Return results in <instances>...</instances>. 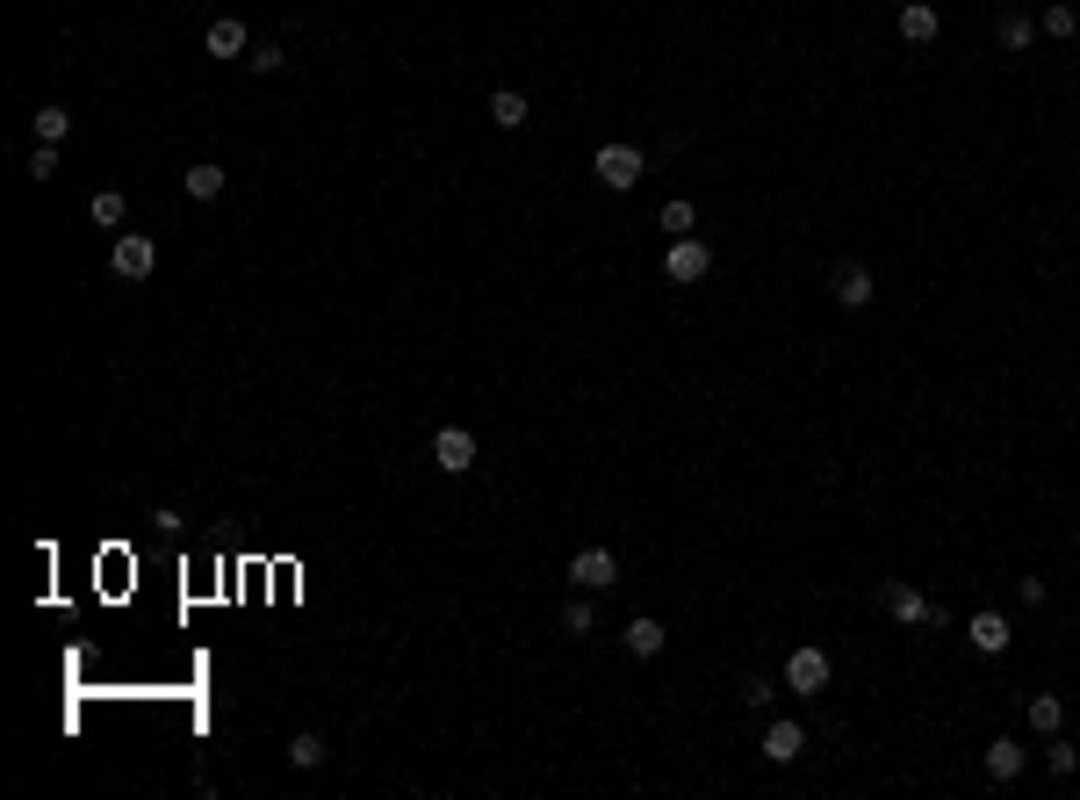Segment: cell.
Masks as SVG:
<instances>
[{"instance_id":"obj_1","label":"cell","mask_w":1080,"mask_h":800,"mask_svg":"<svg viewBox=\"0 0 1080 800\" xmlns=\"http://www.w3.org/2000/svg\"><path fill=\"white\" fill-rule=\"evenodd\" d=\"M591 174L605 181L613 195L641 188V174H649V159H641V144H599V159H591Z\"/></svg>"},{"instance_id":"obj_2","label":"cell","mask_w":1080,"mask_h":800,"mask_svg":"<svg viewBox=\"0 0 1080 800\" xmlns=\"http://www.w3.org/2000/svg\"><path fill=\"white\" fill-rule=\"evenodd\" d=\"M663 275L677 281V289L706 281V275H713V245H706V239H670L663 245Z\"/></svg>"},{"instance_id":"obj_3","label":"cell","mask_w":1080,"mask_h":800,"mask_svg":"<svg viewBox=\"0 0 1080 800\" xmlns=\"http://www.w3.org/2000/svg\"><path fill=\"white\" fill-rule=\"evenodd\" d=\"M569 584H577V592H613L619 584V556L613 548H577V556H569Z\"/></svg>"},{"instance_id":"obj_4","label":"cell","mask_w":1080,"mask_h":800,"mask_svg":"<svg viewBox=\"0 0 1080 800\" xmlns=\"http://www.w3.org/2000/svg\"><path fill=\"white\" fill-rule=\"evenodd\" d=\"M786 685H792V693H800V699L828 693V657H822V649H814V642H800V649H792V657H786Z\"/></svg>"},{"instance_id":"obj_5","label":"cell","mask_w":1080,"mask_h":800,"mask_svg":"<svg viewBox=\"0 0 1080 800\" xmlns=\"http://www.w3.org/2000/svg\"><path fill=\"white\" fill-rule=\"evenodd\" d=\"M432 462H440L446 476H468L476 469V433H468V426H440V433H432Z\"/></svg>"},{"instance_id":"obj_6","label":"cell","mask_w":1080,"mask_h":800,"mask_svg":"<svg viewBox=\"0 0 1080 800\" xmlns=\"http://www.w3.org/2000/svg\"><path fill=\"white\" fill-rule=\"evenodd\" d=\"M879 606H886V621H901V627H929V599L915 592V584H901V577L879 584Z\"/></svg>"},{"instance_id":"obj_7","label":"cell","mask_w":1080,"mask_h":800,"mask_svg":"<svg viewBox=\"0 0 1080 800\" xmlns=\"http://www.w3.org/2000/svg\"><path fill=\"white\" fill-rule=\"evenodd\" d=\"M108 260H116V275H123V281H144V275H152V267H159V245L144 239V231H123V239H116V253H108Z\"/></svg>"},{"instance_id":"obj_8","label":"cell","mask_w":1080,"mask_h":800,"mask_svg":"<svg viewBox=\"0 0 1080 800\" xmlns=\"http://www.w3.org/2000/svg\"><path fill=\"white\" fill-rule=\"evenodd\" d=\"M828 289H836V303H843V311H864V303L879 297V289H872V275H864L858 260H836V275H828Z\"/></svg>"},{"instance_id":"obj_9","label":"cell","mask_w":1080,"mask_h":800,"mask_svg":"<svg viewBox=\"0 0 1080 800\" xmlns=\"http://www.w3.org/2000/svg\"><path fill=\"white\" fill-rule=\"evenodd\" d=\"M202 51H209V58H245V51H253V36H245L239 15H217V22L202 30Z\"/></svg>"},{"instance_id":"obj_10","label":"cell","mask_w":1080,"mask_h":800,"mask_svg":"<svg viewBox=\"0 0 1080 800\" xmlns=\"http://www.w3.org/2000/svg\"><path fill=\"white\" fill-rule=\"evenodd\" d=\"M893 15H901V44H937V30H943V15L929 0H908V8H893Z\"/></svg>"},{"instance_id":"obj_11","label":"cell","mask_w":1080,"mask_h":800,"mask_svg":"<svg viewBox=\"0 0 1080 800\" xmlns=\"http://www.w3.org/2000/svg\"><path fill=\"white\" fill-rule=\"evenodd\" d=\"M965 642H973L979 657H1001V649H1009V621H1001V613H973V621H965Z\"/></svg>"},{"instance_id":"obj_12","label":"cell","mask_w":1080,"mask_h":800,"mask_svg":"<svg viewBox=\"0 0 1080 800\" xmlns=\"http://www.w3.org/2000/svg\"><path fill=\"white\" fill-rule=\"evenodd\" d=\"M1023 757H1030V750L1015 743V735H995V743H987V779H1001V786L1023 779Z\"/></svg>"},{"instance_id":"obj_13","label":"cell","mask_w":1080,"mask_h":800,"mask_svg":"<svg viewBox=\"0 0 1080 800\" xmlns=\"http://www.w3.org/2000/svg\"><path fill=\"white\" fill-rule=\"evenodd\" d=\"M800 750H806V729H800V721H771V729H764V757H771V765H792Z\"/></svg>"},{"instance_id":"obj_14","label":"cell","mask_w":1080,"mask_h":800,"mask_svg":"<svg viewBox=\"0 0 1080 800\" xmlns=\"http://www.w3.org/2000/svg\"><path fill=\"white\" fill-rule=\"evenodd\" d=\"M490 123H498V130H526V123H533L526 94H519V88H498V94H490Z\"/></svg>"},{"instance_id":"obj_15","label":"cell","mask_w":1080,"mask_h":800,"mask_svg":"<svg viewBox=\"0 0 1080 800\" xmlns=\"http://www.w3.org/2000/svg\"><path fill=\"white\" fill-rule=\"evenodd\" d=\"M619 635H627V649H635V657H663V642H670L663 621H649V613H635V621L619 627Z\"/></svg>"},{"instance_id":"obj_16","label":"cell","mask_w":1080,"mask_h":800,"mask_svg":"<svg viewBox=\"0 0 1080 800\" xmlns=\"http://www.w3.org/2000/svg\"><path fill=\"white\" fill-rule=\"evenodd\" d=\"M86 217H94L102 231H116L123 217H130V195H123V188H94V195H86Z\"/></svg>"},{"instance_id":"obj_17","label":"cell","mask_w":1080,"mask_h":800,"mask_svg":"<svg viewBox=\"0 0 1080 800\" xmlns=\"http://www.w3.org/2000/svg\"><path fill=\"white\" fill-rule=\"evenodd\" d=\"M1023 721H1030L1037 735H1059V729H1066V699H1059V693H1037V699L1023 707Z\"/></svg>"},{"instance_id":"obj_18","label":"cell","mask_w":1080,"mask_h":800,"mask_svg":"<svg viewBox=\"0 0 1080 800\" xmlns=\"http://www.w3.org/2000/svg\"><path fill=\"white\" fill-rule=\"evenodd\" d=\"M223 181H231V174H223V166H209V159H202V166H188V174H181V188H188L195 202H217V195H223Z\"/></svg>"},{"instance_id":"obj_19","label":"cell","mask_w":1080,"mask_h":800,"mask_svg":"<svg viewBox=\"0 0 1080 800\" xmlns=\"http://www.w3.org/2000/svg\"><path fill=\"white\" fill-rule=\"evenodd\" d=\"M1030 36H1037V22H1030V15H1015V8L995 22V44H1001V51H1030Z\"/></svg>"},{"instance_id":"obj_20","label":"cell","mask_w":1080,"mask_h":800,"mask_svg":"<svg viewBox=\"0 0 1080 800\" xmlns=\"http://www.w3.org/2000/svg\"><path fill=\"white\" fill-rule=\"evenodd\" d=\"M289 765H295V772H317V765H325V735L303 729V735L289 743Z\"/></svg>"},{"instance_id":"obj_21","label":"cell","mask_w":1080,"mask_h":800,"mask_svg":"<svg viewBox=\"0 0 1080 800\" xmlns=\"http://www.w3.org/2000/svg\"><path fill=\"white\" fill-rule=\"evenodd\" d=\"M36 144H58V138H66V130H72V116H66V108H58V102H44V108H36Z\"/></svg>"},{"instance_id":"obj_22","label":"cell","mask_w":1080,"mask_h":800,"mask_svg":"<svg viewBox=\"0 0 1080 800\" xmlns=\"http://www.w3.org/2000/svg\"><path fill=\"white\" fill-rule=\"evenodd\" d=\"M1045 765H1052V779H1073V772H1080V743L1052 735V743H1045Z\"/></svg>"},{"instance_id":"obj_23","label":"cell","mask_w":1080,"mask_h":800,"mask_svg":"<svg viewBox=\"0 0 1080 800\" xmlns=\"http://www.w3.org/2000/svg\"><path fill=\"white\" fill-rule=\"evenodd\" d=\"M692 224H699V209H692L685 195H670V202H663V231H670V239H692Z\"/></svg>"},{"instance_id":"obj_24","label":"cell","mask_w":1080,"mask_h":800,"mask_svg":"<svg viewBox=\"0 0 1080 800\" xmlns=\"http://www.w3.org/2000/svg\"><path fill=\"white\" fill-rule=\"evenodd\" d=\"M562 627H569V635H591V627H599L591 599H562Z\"/></svg>"},{"instance_id":"obj_25","label":"cell","mask_w":1080,"mask_h":800,"mask_svg":"<svg viewBox=\"0 0 1080 800\" xmlns=\"http://www.w3.org/2000/svg\"><path fill=\"white\" fill-rule=\"evenodd\" d=\"M1037 30H1045V36H1073V30H1080V15H1073V8H1066V0H1052V8H1045V22H1037Z\"/></svg>"},{"instance_id":"obj_26","label":"cell","mask_w":1080,"mask_h":800,"mask_svg":"<svg viewBox=\"0 0 1080 800\" xmlns=\"http://www.w3.org/2000/svg\"><path fill=\"white\" fill-rule=\"evenodd\" d=\"M22 174H30V181H51V174H58V144H36V152H30V166H22Z\"/></svg>"},{"instance_id":"obj_27","label":"cell","mask_w":1080,"mask_h":800,"mask_svg":"<svg viewBox=\"0 0 1080 800\" xmlns=\"http://www.w3.org/2000/svg\"><path fill=\"white\" fill-rule=\"evenodd\" d=\"M245 66H253V72H281L289 58H281V44H253V51H245Z\"/></svg>"},{"instance_id":"obj_28","label":"cell","mask_w":1080,"mask_h":800,"mask_svg":"<svg viewBox=\"0 0 1080 800\" xmlns=\"http://www.w3.org/2000/svg\"><path fill=\"white\" fill-rule=\"evenodd\" d=\"M893 8H908V0H893Z\"/></svg>"}]
</instances>
